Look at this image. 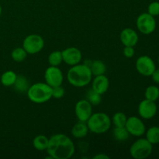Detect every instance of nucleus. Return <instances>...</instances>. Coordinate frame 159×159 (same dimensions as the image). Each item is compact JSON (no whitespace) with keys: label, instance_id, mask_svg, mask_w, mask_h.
<instances>
[{"label":"nucleus","instance_id":"obj_22","mask_svg":"<svg viewBox=\"0 0 159 159\" xmlns=\"http://www.w3.org/2000/svg\"><path fill=\"white\" fill-rule=\"evenodd\" d=\"M146 139L152 144H156L159 143V127L153 126L151 127L147 131H145Z\"/></svg>","mask_w":159,"mask_h":159},{"label":"nucleus","instance_id":"obj_5","mask_svg":"<svg viewBox=\"0 0 159 159\" xmlns=\"http://www.w3.org/2000/svg\"><path fill=\"white\" fill-rule=\"evenodd\" d=\"M153 144L146 138H140L135 141L130 148V156L134 159H145L152 153Z\"/></svg>","mask_w":159,"mask_h":159},{"label":"nucleus","instance_id":"obj_15","mask_svg":"<svg viewBox=\"0 0 159 159\" xmlns=\"http://www.w3.org/2000/svg\"><path fill=\"white\" fill-rule=\"evenodd\" d=\"M110 87V81L105 75L95 76L92 82V89L96 93L102 95L107 93Z\"/></svg>","mask_w":159,"mask_h":159},{"label":"nucleus","instance_id":"obj_21","mask_svg":"<svg viewBox=\"0 0 159 159\" xmlns=\"http://www.w3.org/2000/svg\"><path fill=\"white\" fill-rule=\"evenodd\" d=\"M113 136L116 141H120V142H124L128 139L130 134L127 131L125 127H115V128H113Z\"/></svg>","mask_w":159,"mask_h":159},{"label":"nucleus","instance_id":"obj_10","mask_svg":"<svg viewBox=\"0 0 159 159\" xmlns=\"http://www.w3.org/2000/svg\"><path fill=\"white\" fill-rule=\"evenodd\" d=\"M125 127L130 135L134 137H141L145 134L146 127L143 121L137 116H132L127 118Z\"/></svg>","mask_w":159,"mask_h":159},{"label":"nucleus","instance_id":"obj_8","mask_svg":"<svg viewBox=\"0 0 159 159\" xmlns=\"http://www.w3.org/2000/svg\"><path fill=\"white\" fill-rule=\"evenodd\" d=\"M135 67L140 75L148 77L152 75L156 67L152 57L147 55H143L138 57L135 63Z\"/></svg>","mask_w":159,"mask_h":159},{"label":"nucleus","instance_id":"obj_19","mask_svg":"<svg viewBox=\"0 0 159 159\" xmlns=\"http://www.w3.org/2000/svg\"><path fill=\"white\" fill-rule=\"evenodd\" d=\"M89 68L91 69L93 75L95 76L105 75L106 71H107V66L105 63L100 60H95L92 61L89 65Z\"/></svg>","mask_w":159,"mask_h":159},{"label":"nucleus","instance_id":"obj_25","mask_svg":"<svg viewBox=\"0 0 159 159\" xmlns=\"http://www.w3.org/2000/svg\"><path fill=\"white\" fill-rule=\"evenodd\" d=\"M145 99L155 102L159 98V88L155 85H150L147 87L144 92Z\"/></svg>","mask_w":159,"mask_h":159},{"label":"nucleus","instance_id":"obj_34","mask_svg":"<svg viewBox=\"0 0 159 159\" xmlns=\"http://www.w3.org/2000/svg\"><path fill=\"white\" fill-rule=\"evenodd\" d=\"M158 64H159V57H158Z\"/></svg>","mask_w":159,"mask_h":159},{"label":"nucleus","instance_id":"obj_30","mask_svg":"<svg viewBox=\"0 0 159 159\" xmlns=\"http://www.w3.org/2000/svg\"><path fill=\"white\" fill-rule=\"evenodd\" d=\"M123 54L127 58H131L134 57L135 54L134 47L130 46H124V50H123Z\"/></svg>","mask_w":159,"mask_h":159},{"label":"nucleus","instance_id":"obj_16","mask_svg":"<svg viewBox=\"0 0 159 159\" xmlns=\"http://www.w3.org/2000/svg\"><path fill=\"white\" fill-rule=\"evenodd\" d=\"M89 128L87 124L85 122H82V121H79L76 123L73 127L71 128V134L74 138H78V139H81V138H84L87 136L89 133Z\"/></svg>","mask_w":159,"mask_h":159},{"label":"nucleus","instance_id":"obj_12","mask_svg":"<svg viewBox=\"0 0 159 159\" xmlns=\"http://www.w3.org/2000/svg\"><path fill=\"white\" fill-rule=\"evenodd\" d=\"M63 62L70 66L78 65L81 62L82 54L80 50L75 47H70L64 49L61 51Z\"/></svg>","mask_w":159,"mask_h":159},{"label":"nucleus","instance_id":"obj_23","mask_svg":"<svg viewBox=\"0 0 159 159\" xmlns=\"http://www.w3.org/2000/svg\"><path fill=\"white\" fill-rule=\"evenodd\" d=\"M27 54H28L23 47L22 48H16L11 52V57L14 61L22 62L26 58Z\"/></svg>","mask_w":159,"mask_h":159},{"label":"nucleus","instance_id":"obj_28","mask_svg":"<svg viewBox=\"0 0 159 159\" xmlns=\"http://www.w3.org/2000/svg\"><path fill=\"white\" fill-rule=\"evenodd\" d=\"M148 12L153 16H159V2H152L148 7Z\"/></svg>","mask_w":159,"mask_h":159},{"label":"nucleus","instance_id":"obj_32","mask_svg":"<svg viewBox=\"0 0 159 159\" xmlns=\"http://www.w3.org/2000/svg\"><path fill=\"white\" fill-rule=\"evenodd\" d=\"M93 159H110V156L103 153H99L95 155L93 157Z\"/></svg>","mask_w":159,"mask_h":159},{"label":"nucleus","instance_id":"obj_13","mask_svg":"<svg viewBox=\"0 0 159 159\" xmlns=\"http://www.w3.org/2000/svg\"><path fill=\"white\" fill-rule=\"evenodd\" d=\"M138 111L139 116L143 119H152L156 115L157 105L154 101L145 99L139 103Z\"/></svg>","mask_w":159,"mask_h":159},{"label":"nucleus","instance_id":"obj_11","mask_svg":"<svg viewBox=\"0 0 159 159\" xmlns=\"http://www.w3.org/2000/svg\"><path fill=\"white\" fill-rule=\"evenodd\" d=\"M75 113L79 121L86 123L93 114V105L87 99H81L76 102Z\"/></svg>","mask_w":159,"mask_h":159},{"label":"nucleus","instance_id":"obj_20","mask_svg":"<svg viewBox=\"0 0 159 159\" xmlns=\"http://www.w3.org/2000/svg\"><path fill=\"white\" fill-rule=\"evenodd\" d=\"M13 86L16 91L18 93H26L30 87V83L25 76L17 75L16 80Z\"/></svg>","mask_w":159,"mask_h":159},{"label":"nucleus","instance_id":"obj_17","mask_svg":"<svg viewBox=\"0 0 159 159\" xmlns=\"http://www.w3.org/2000/svg\"><path fill=\"white\" fill-rule=\"evenodd\" d=\"M17 75L13 71H6L2 73L0 78V82L2 85L5 87H11L13 86L16 80Z\"/></svg>","mask_w":159,"mask_h":159},{"label":"nucleus","instance_id":"obj_2","mask_svg":"<svg viewBox=\"0 0 159 159\" xmlns=\"http://www.w3.org/2000/svg\"><path fill=\"white\" fill-rule=\"evenodd\" d=\"M91 69L86 64H78L71 67L67 73V79L70 85L77 88H82L92 82Z\"/></svg>","mask_w":159,"mask_h":159},{"label":"nucleus","instance_id":"obj_27","mask_svg":"<svg viewBox=\"0 0 159 159\" xmlns=\"http://www.w3.org/2000/svg\"><path fill=\"white\" fill-rule=\"evenodd\" d=\"M101 96H102V95L96 93L94 90H93L91 89L89 90V92L87 93V100H88L93 106L99 105V104L101 103V101H102Z\"/></svg>","mask_w":159,"mask_h":159},{"label":"nucleus","instance_id":"obj_14","mask_svg":"<svg viewBox=\"0 0 159 159\" xmlns=\"http://www.w3.org/2000/svg\"><path fill=\"white\" fill-rule=\"evenodd\" d=\"M120 40L124 46L134 47L138 43L139 37L134 30L131 28H125L120 34Z\"/></svg>","mask_w":159,"mask_h":159},{"label":"nucleus","instance_id":"obj_4","mask_svg":"<svg viewBox=\"0 0 159 159\" xmlns=\"http://www.w3.org/2000/svg\"><path fill=\"white\" fill-rule=\"evenodd\" d=\"M86 124L90 132L96 134H102L110 130L112 121L107 113L99 112L93 113Z\"/></svg>","mask_w":159,"mask_h":159},{"label":"nucleus","instance_id":"obj_7","mask_svg":"<svg viewBox=\"0 0 159 159\" xmlns=\"http://www.w3.org/2000/svg\"><path fill=\"white\" fill-rule=\"evenodd\" d=\"M136 25L137 28L141 34L149 35L156 29V20L155 16L150 15L148 12H144L138 16Z\"/></svg>","mask_w":159,"mask_h":159},{"label":"nucleus","instance_id":"obj_31","mask_svg":"<svg viewBox=\"0 0 159 159\" xmlns=\"http://www.w3.org/2000/svg\"><path fill=\"white\" fill-rule=\"evenodd\" d=\"M152 80L156 84H159V69H155L152 75Z\"/></svg>","mask_w":159,"mask_h":159},{"label":"nucleus","instance_id":"obj_24","mask_svg":"<svg viewBox=\"0 0 159 159\" xmlns=\"http://www.w3.org/2000/svg\"><path fill=\"white\" fill-rule=\"evenodd\" d=\"M48 63L51 66H59L63 62L61 51H52L48 56Z\"/></svg>","mask_w":159,"mask_h":159},{"label":"nucleus","instance_id":"obj_6","mask_svg":"<svg viewBox=\"0 0 159 159\" xmlns=\"http://www.w3.org/2000/svg\"><path fill=\"white\" fill-rule=\"evenodd\" d=\"M44 47V40L39 34H30L23 41V48L29 54L40 52Z\"/></svg>","mask_w":159,"mask_h":159},{"label":"nucleus","instance_id":"obj_3","mask_svg":"<svg viewBox=\"0 0 159 159\" xmlns=\"http://www.w3.org/2000/svg\"><path fill=\"white\" fill-rule=\"evenodd\" d=\"M26 95L32 102L45 103L52 98V88L46 82H37L29 87Z\"/></svg>","mask_w":159,"mask_h":159},{"label":"nucleus","instance_id":"obj_33","mask_svg":"<svg viewBox=\"0 0 159 159\" xmlns=\"http://www.w3.org/2000/svg\"><path fill=\"white\" fill-rule=\"evenodd\" d=\"M2 8L1 5H0V16H1L2 15Z\"/></svg>","mask_w":159,"mask_h":159},{"label":"nucleus","instance_id":"obj_26","mask_svg":"<svg viewBox=\"0 0 159 159\" xmlns=\"http://www.w3.org/2000/svg\"><path fill=\"white\" fill-rule=\"evenodd\" d=\"M127 120V117L125 113H122V112H117V113H114L111 121L115 127H125Z\"/></svg>","mask_w":159,"mask_h":159},{"label":"nucleus","instance_id":"obj_18","mask_svg":"<svg viewBox=\"0 0 159 159\" xmlns=\"http://www.w3.org/2000/svg\"><path fill=\"white\" fill-rule=\"evenodd\" d=\"M49 138L43 134H39L33 140V146L37 151H46L48 145Z\"/></svg>","mask_w":159,"mask_h":159},{"label":"nucleus","instance_id":"obj_1","mask_svg":"<svg viewBox=\"0 0 159 159\" xmlns=\"http://www.w3.org/2000/svg\"><path fill=\"white\" fill-rule=\"evenodd\" d=\"M47 153L53 159H69L75 152L71 138L64 134H56L49 138Z\"/></svg>","mask_w":159,"mask_h":159},{"label":"nucleus","instance_id":"obj_9","mask_svg":"<svg viewBox=\"0 0 159 159\" xmlns=\"http://www.w3.org/2000/svg\"><path fill=\"white\" fill-rule=\"evenodd\" d=\"M44 79L45 82L51 88L61 85L64 81L63 73L58 66H50L45 71Z\"/></svg>","mask_w":159,"mask_h":159},{"label":"nucleus","instance_id":"obj_29","mask_svg":"<svg viewBox=\"0 0 159 159\" xmlns=\"http://www.w3.org/2000/svg\"><path fill=\"white\" fill-rule=\"evenodd\" d=\"M65 89L61 85H58V86L52 88V98H54V99H61L65 96Z\"/></svg>","mask_w":159,"mask_h":159}]
</instances>
